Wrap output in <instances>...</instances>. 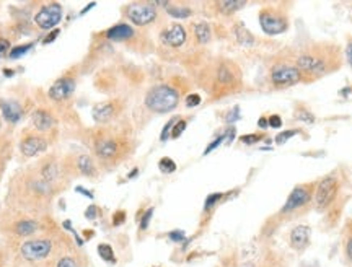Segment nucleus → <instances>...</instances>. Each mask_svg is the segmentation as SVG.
<instances>
[{
	"label": "nucleus",
	"instance_id": "f257e3e1",
	"mask_svg": "<svg viewBox=\"0 0 352 267\" xmlns=\"http://www.w3.org/2000/svg\"><path fill=\"white\" fill-rule=\"evenodd\" d=\"M338 59L333 57V52L328 54V52H322L318 49L313 51H303L297 59H295V67L302 72V73H308V75H324V73H329L331 70H334L336 67L333 65V62H336ZM338 64V62H336Z\"/></svg>",
	"mask_w": 352,
	"mask_h": 267
},
{
	"label": "nucleus",
	"instance_id": "f03ea898",
	"mask_svg": "<svg viewBox=\"0 0 352 267\" xmlns=\"http://www.w3.org/2000/svg\"><path fill=\"white\" fill-rule=\"evenodd\" d=\"M144 103H146V106L152 113L157 114L172 113L179 103V93L176 88L170 85H157L147 91Z\"/></svg>",
	"mask_w": 352,
	"mask_h": 267
},
{
	"label": "nucleus",
	"instance_id": "7ed1b4c3",
	"mask_svg": "<svg viewBox=\"0 0 352 267\" xmlns=\"http://www.w3.org/2000/svg\"><path fill=\"white\" fill-rule=\"evenodd\" d=\"M95 155L103 165H116L127 155V140L116 135H101L95 140Z\"/></svg>",
	"mask_w": 352,
	"mask_h": 267
},
{
	"label": "nucleus",
	"instance_id": "20e7f679",
	"mask_svg": "<svg viewBox=\"0 0 352 267\" xmlns=\"http://www.w3.org/2000/svg\"><path fill=\"white\" fill-rule=\"evenodd\" d=\"M56 248H58V244H56L54 238H34L22 244L20 254L28 263H43V261L53 258L56 254Z\"/></svg>",
	"mask_w": 352,
	"mask_h": 267
},
{
	"label": "nucleus",
	"instance_id": "39448f33",
	"mask_svg": "<svg viewBox=\"0 0 352 267\" xmlns=\"http://www.w3.org/2000/svg\"><path fill=\"white\" fill-rule=\"evenodd\" d=\"M260 25L267 36H277L289 30V18L282 10L266 7L260 12Z\"/></svg>",
	"mask_w": 352,
	"mask_h": 267
},
{
	"label": "nucleus",
	"instance_id": "423d86ee",
	"mask_svg": "<svg viewBox=\"0 0 352 267\" xmlns=\"http://www.w3.org/2000/svg\"><path fill=\"white\" fill-rule=\"evenodd\" d=\"M269 78H271L272 87L286 88V87H292V85H295V83L302 82L303 73L300 72L295 65H291V64H276L271 69Z\"/></svg>",
	"mask_w": 352,
	"mask_h": 267
},
{
	"label": "nucleus",
	"instance_id": "0eeeda50",
	"mask_svg": "<svg viewBox=\"0 0 352 267\" xmlns=\"http://www.w3.org/2000/svg\"><path fill=\"white\" fill-rule=\"evenodd\" d=\"M338 187H339V181L336 176L329 175L323 178V179L318 182L317 189H315V207H317L318 210L328 208L329 204L334 201L336 194H338Z\"/></svg>",
	"mask_w": 352,
	"mask_h": 267
},
{
	"label": "nucleus",
	"instance_id": "6e6552de",
	"mask_svg": "<svg viewBox=\"0 0 352 267\" xmlns=\"http://www.w3.org/2000/svg\"><path fill=\"white\" fill-rule=\"evenodd\" d=\"M157 8L153 3H131L126 7V17L129 18V22H132L137 26H147L150 23H153L157 20Z\"/></svg>",
	"mask_w": 352,
	"mask_h": 267
},
{
	"label": "nucleus",
	"instance_id": "1a4fd4ad",
	"mask_svg": "<svg viewBox=\"0 0 352 267\" xmlns=\"http://www.w3.org/2000/svg\"><path fill=\"white\" fill-rule=\"evenodd\" d=\"M312 196H313V184L295 186L291 194H289L284 207L281 208V213H293L300 210V208L305 207L312 201Z\"/></svg>",
	"mask_w": 352,
	"mask_h": 267
},
{
	"label": "nucleus",
	"instance_id": "9d476101",
	"mask_svg": "<svg viewBox=\"0 0 352 267\" xmlns=\"http://www.w3.org/2000/svg\"><path fill=\"white\" fill-rule=\"evenodd\" d=\"M62 7L59 3H48L34 15V23L39 26L41 30H53L54 26H58L62 20Z\"/></svg>",
	"mask_w": 352,
	"mask_h": 267
},
{
	"label": "nucleus",
	"instance_id": "9b49d317",
	"mask_svg": "<svg viewBox=\"0 0 352 267\" xmlns=\"http://www.w3.org/2000/svg\"><path fill=\"white\" fill-rule=\"evenodd\" d=\"M215 83L222 88H234L240 83V70L229 60L220 62L215 70Z\"/></svg>",
	"mask_w": 352,
	"mask_h": 267
},
{
	"label": "nucleus",
	"instance_id": "f8f14e48",
	"mask_svg": "<svg viewBox=\"0 0 352 267\" xmlns=\"http://www.w3.org/2000/svg\"><path fill=\"white\" fill-rule=\"evenodd\" d=\"M75 91V80L70 77L59 78L58 82L53 83V87L49 88V98L54 101H65L72 96V93Z\"/></svg>",
	"mask_w": 352,
	"mask_h": 267
},
{
	"label": "nucleus",
	"instance_id": "ddd939ff",
	"mask_svg": "<svg viewBox=\"0 0 352 267\" xmlns=\"http://www.w3.org/2000/svg\"><path fill=\"white\" fill-rule=\"evenodd\" d=\"M20 148H22V153L25 156H34L41 153V151L48 150V140L38 134H29L25 139H22Z\"/></svg>",
	"mask_w": 352,
	"mask_h": 267
},
{
	"label": "nucleus",
	"instance_id": "4468645a",
	"mask_svg": "<svg viewBox=\"0 0 352 267\" xmlns=\"http://www.w3.org/2000/svg\"><path fill=\"white\" fill-rule=\"evenodd\" d=\"M186 38H188V34H186L184 26L179 23L172 25L162 33V41L170 48H181L186 43Z\"/></svg>",
	"mask_w": 352,
	"mask_h": 267
},
{
	"label": "nucleus",
	"instance_id": "2eb2a0df",
	"mask_svg": "<svg viewBox=\"0 0 352 267\" xmlns=\"http://www.w3.org/2000/svg\"><path fill=\"white\" fill-rule=\"evenodd\" d=\"M119 111V106H117V101H105V103H98L93 106L91 109V114H93V119H95L96 122H108L111 121L113 118L116 116Z\"/></svg>",
	"mask_w": 352,
	"mask_h": 267
},
{
	"label": "nucleus",
	"instance_id": "dca6fc26",
	"mask_svg": "<svg viewBox=\"0 0 352 267\" xmlns=\"http://www.w3.org/2000/svg\"><path fill=\"white\" fill-rule=\"evenodd\" d=\"M310 243V228L307 225H298L295 227L291 233V246L293 249L302 251L308 246Z\"/></svg>",
	"mask_w": 352,
	"mask_h": 267
},
{
	"label": "nucleus",
	"instance_id": "f3484780",
	"mask_svg": "<svg viewBox=\"0 0 352 267\" xmlns=\"http://www.w3.org/2000/svg\"><path fill=\"white\" fill-rule=\"evenodd\" d=\"M33 124L38 132H49V130L54 129L56 121L51 113L44 111V109H38L33 114Z\"/></svg>",
	"mask_w": 352,
	"mask_h": 267
},
{
	"label": "nucleus",
	"instance_id": "a211bd4d",
	"mask_svg": "<svg viewBox=\"0 0 352 267\" xmlns=\"http://www.w3.org/2000/svg\"><path fill=\"white\" fill-rule=\"evenodd\" d=\"M0 109H2L3 118L7 119L8 122H18L22 119L23 109L17 101H7V99H0Z\"/></svg>",
	"mask_w": 352,
	"mask_h": 267
},
{
	"label": "nucleus",
	"instance_id": "6ab92c4d",
	"mask_svg": "<svg viewBox=\"0 0 352 267\" xmlns=\"http://www.w3.org/2000/svg\"><path fill=\"white\" fill-rule=\"evenodd\" d=\"M134 36H136V31H134L132 26L126 23H119L106 31V38L111 41H127L134 38Z\"/></svg>",
	"mask_w": 352,
	"mask_h": 267
},
{
	"label": "nucleus",
	"instance_id": "aec40b11",
	"mask_svg": "<svg viewBox=\"0 0 352 267\" xmlns=\"http://www.w3.org/2000/svg\"><path fill=\"white\" fill-rule=\"evenodd\" d=\"M77 170L80 171V175L88 176V178H95L98 175L95 161L88 155H80L79 158H77Z\"/></svg>",
	"mask_w": 352,
	"mask_h": 267
},
{
	"label": "nucleus",
	"instance_id": "412c9836",
	"mask_svg": "<svg viewBox=\"0 0 352 267\" xmlns=\"http://www.w3.org/2000/svg\"><path fill=\"white\" fill-rule=\"evenodd\" d=\"M39 225L36 220H20V222L15 223L13 227V233L17 237H31L38 232Z\"/></svg>",
	"mask_w": 352,
	"mask_h": 267
},
{
	"label": "nucleus",
	"instance_id": "4be33fe9",
	"mask_svg": "<svg viewBox=\"0 0 352 267\" xmlns=\"http://www.w3.org/2000/svg\"><path fill=\"white\" fill-rule=\"evenodd\" d=\"M193 31H194V38H196V41H198L199 44L209 43L210 38H212L210 26H209V23H205V22L194 23L193 25Z\"/></svg>",
	"mask_w": 352,
	"mask_h": 267
},
{
	"label": "nucleus",
	"instance_id": "5701e85b",
	"mask_svg": "<svg viewBox=\"0 0 352 267\" xmlns=\"http://www.w3.org/2000/svg\"><path fill=\"white\" fill-rule=\"evenodd\" d=\"M215 5L222 13L230 15V13L238 12V10H241L246 5V2L245 0H224V2H217Z\"/></svg>",
	"mask_w": 352,
	"mask_h": 267
},
{
	"label": "nucleus",
	"instance_id": "b1692460",
	"mask_svg": "<svg viewBox=\"0 0 352 267\" xmlns=\"http://www.w3.org/2000/svg\"><path fill=\"white\" fill-rule=\"evenodd\" d=\"M167 13L170 15V17H173V18H189L191 15H193V8H189V7H181V5L178 7V5L168 3Z\"/></svg>",
	"mask_w": 352,
	"mask_h": 267
},
{
	"label": "nucleus",
	"instance_id": "393cba45",
	"mask_svg": "<svg viewBox=\"0 0 352 267\" xmlns=\"http://www.w3.org/2000/svg\"><path fill=\"white\" fill-rule=\"evenodd\" d=\"M235 34H236V39L240 41V44H243V46H251L253 43H255L253 34L241 23H238L235 26Z\"/></svg>",
	"mask_w": 352,
	"mask_h": 267
},
{
	"label": "nucleus",
	"instance_id": "a878e982",
	"mask_svg": "<svg viewBox=\"0 0 352 267\" xmlns=\"http://www.w3.org/2000/svg\"><path fill=\"white\" fill-rule=\"evenodd\" d=\"M98 254H100L101 258L106 261V263H111V264H115V263H116L115 251H113V248H111L110 244L101 243L100 246H98Z\"/></svg>",
	"mask_w": 352,
	"mask_h": 267
},
{
	"label": "nucleus",
	"instance_id": "bb28decb",
	"mask_svg": "<svg viewBox=\"0 0 352 267\" xmlns=\"http://www.w3.org/2000/svg\"><path fill=\"white\" fill-rule=\"evenodd\" d=\"M295 118H297L298 121L305 122V124H313V122H315V116H313V114L310 113L308 109L300 108V106H298L297 111H295Z\"/></svg>",
	"mask_w": 352,
	"mask_h": 267
},
{
	"label": "nucleus",
	"instance_id": "cd10ccee",
	"mask_svg": "<svg viewBox=\"0 0 352 267\" xmlns=\"http://www.w3.org/2000/svg\"><path fill=\"white\" fill-rule=\"evenodd\" d=\"M56 267H80V263L75 256H62Z\"/></svg>",
	"mask_w": 352,
	"mask_h": 267
},
{
	"label": "nucleus",
	"instance_id": "c85d7f7f",
	"mask_svg": "<svg viewBox=\"0 0 352 267\" xmlns=\"http://www.w3.org/2000/svg\"><path fill=\"white\" fill-rule=\"evenodd\" d=\"M158 166H160V171L162 173H173L176 171V163L172 160V158H168V156H165V158H162L158 161Z\"/></svg>",
	"mask_w": 352,
	"mask_h": 267
},
{
	"label": "nucleus",
	"instance_id": "c756f323",
	"mask_svg": "<svg viewBox=\"0 0 352 267\" xmlns=\"http://www.w3.org/2000/svg\"><path fill=\"white\" fill-rule=\"evenodd\" d=\"M222 197H224V194H222V192H214V194L207 196L205 204H204V210H210L212 207H215Z\"/></svg>",
	"mask_w": 352,
	"mask_h": 267
},
{
	"label": "nucleus",
	"instance_id": "7c9ffc66",
	"mask_svg": "<svg viewBox=\"0 0 352 267\" xmlns=\"http://www.w3.org/2000/svg\"><path fill=\"white\" fill-rule=\"evenodd\" d=\"M186 125H188V122H186L184 119H179V121L173 125V129H172V134H170V137H172V139H178L179 135L184 132Z\"/></svg>",
	"mask_w": 352,
	"mask_h": 267
},
{
	"label": "nucleus",
	"instance_id": "2f4dec72",
	"mask_svg": "<svg viewBox=\"0 0 352 267\" xmlns=\"http://www.w3.org/2000/svg\"><path fill=\"white\" fill-rule=\"evenodd\" d=\"M31 48H33V43H28L25 46H18V48H15V49H10V57H12V59H17V57L27 54Z\"/></svg>",
	"mask_w": 352,
	"mask_h": 267
},
{
	"label": "nucleus",
	"instance_id": "473e14b6",
	"mask_svg": "<svg viewBox=\"0 0 352 267\" xmlns=\"http://www.w3.org/2000/svg\"><path fill=\"white\" fill-rule=\"evenodd\" d=\"M297 134H298L297 130H284V132H281L279 135H276V139H274V140H276V144L281 145V144H284V142H287V140H291L293 135H297Z\"/></svg>",
	"mask_w": 352,
	"mask_h": 267
},
{
	"label": "nucleus",
	"instance_id": "72a5a7b5",
	"mask_svg": "<svg viewBox=\"0 0 352 267\" xmlns=\"http://www.w3.org/2000/svg\"><path fill=\"white\" fill-rule=\"evenodd\" d=\"M264 139V134H250V135H241L240 140L243 144H246V145H253V144H256V142H260V140Z\"/></svg>",
	"mask_w": 352,
	"mask_h": 267
},
{
	"label": "nucleus",
	"instance_id": "f704fd0d",
	"mask_svg": "<svg viewBox=\"0 0 352 267\" xmlns=\"http://www.w3.org/2000/svg\"><path fill=\"white\" fill-rule=\"evenodd\" d=\"M238 119H240V108L235 106V108L229 113V116H225V122L234 124V122L238 121Z\"/></svg>",
	"mask_w": 352,
	"mask_h": 267
},
{
	"label": "nucleus",
	"instance_id": "c9c22d12",
	"mask_svg": "<svg viewBox=\"0 0 352 267\" xmlns=\"http://www.w3.org/2000/svg\"><path fill=\"white\" fill-rule=\"evenodd\" d=\"M267 122H269V127H272V129H279V127H282V119L279 114H272V116H269L267 118Z\"/></svg>",
	"mask_w": 352,
	"mask_h": 267
},
{
	"label": "nucleus",
	"instance_id": "e433bc0d",
	"mask_svg": "<svg viewBox=\"0 0 352 267\" xmlns=\"http://www.w3.org/2000/svg\"><path fill=\"white\" fill-rule=\"evenodd\" d=\"M201 104V96L198 93H193V95H189L186 98V106L188 108H194V106H199Z\"/></svg>",
	"mask_w": 352,
	"mask_h": 267
},
{
	"label": "nucleus",
	"instance_id": "4c0bfd02",
	"mask_svg": "<svg viewBox=\"0 0 352 267\" xmlns=\"http://www.w3.org/2000/svg\"><path fill=\"white\" fill-rule=\"evenodd\" d=\"M168 238L175 243H181L186 238V235H184V232H181V230H175V232L168 233Z\"/></svg>",
	"mask_w": 352,
	"mask_h": 267
},
{
	"label": "nucleus",
	"instance_id": "58836bf2",
	"mask_svg": "<svg viewBox=\"0 0 352 267\" xmlns=\"http://www.w3.org/2000/svg\"><path fill=\"white\" fill-rule=\"evenodd\" d=\"M152 215H153V208H148V210L144 213V217L141 220V230H142V232L148 228V223H150V218H152Z\"/></svg>",
	"mask_w": 352,
	"mask_h": 267
},
{
	"label": "nucleus",
	"instance_id": "ea45409f",
	"mask_svg": "<svg viewBox=\"0 0 352 267\" xmlns=\"http://www.w3.org/2000/svg\"><path fill=\"white\" fill-rule=\"evenodd\" d=\"M178 122V119H172V121H168L167 125H165V129L162 130V135H160V139L162 140H167L168 139V134H170V130L173 129V125Z\"/></svg>",
	"mask_w": 352,
	"mask_h": 267
},
{
	"label": "nucleus",
	"instance_id": "a19ab883",
	"mask_svg": "<svg viewBox=\"0 0 352 267\" xmlns=\"http://www.w3.org/2000/svg\"><path fill=\"white\" fill-rule=\"evenodd\" d=\"M85 217L87 218H90V220H93V218H96V207L95 206H90L87 208V212H85Z\"/></svg>",
	"mask_w": 352,
	"mask_h": 267
},
{
	"label": "nucleus",
	"instance_id": "79ce46f5",
	"mask_svg": "<svg viewBox=\"0 0 352 267\" xmlns=\"http://www.w3.org/2000/svg\"><path fill=\"white\" fill-rule=\"evenodd\" d=\"M10 49V43L7 39H0V56H3L5 52Z\"/></svg>",
	"mask_w": 352,
	"mask_h": 267
},
{
	"label": "nucleus",
	"instance_id": "37998d69",
	"mask_svg": "<svg viewBox=\"0 0 352 267\" xmlns=\"http://www.w3.org/2000/svg\"><path fill=\"white\" fill-rule=\"evenodd\" d=\"M60 33V31L59 30H54L53 31V33H49V36H48V38H46L44 39V44H48V43H53V41L56 39V38H58V34Z\"/></svg>",
	"mask_w": 352,
	"mask_h": 267
},
{
	"label": "nucleus",
	"instance_id": "c03bdc74",
	"mask_svg": "<svg viewBox=\"0 0 352 267\" xmlns=\"http://www.w3.org/2000/svg\"><path fill=\"white\" fill-rule=\"evenodd\" d=\"M346 253H348V258L352 263V237L348 239V244H346Z\"/></svg>",
	"mask_w": 352,
	"mask_h": 267
},
{
	"label": "nucleus",
	"instance_id": "a18cd8bd",
	"mask_svg": "<svg viewBox=\"0 0 352 267\" xmlns=\"http://www.w3.org/2000/svg\"><path fill=\"white\" fill-rule=\"evenodd\" d=\"M124 222V212H117L115 215V220H113V223L115 225H121Z\"/></svg>",
	"mask_w": 352,
	"mask_h": 267
},
{
	"label": "nucleus",
	"instance_id": "49530a36",
	"mask_svg": "<svg viewBox=\"0 0 352 267\" xmlns=\"http://www.w3.org/2000/svg\"><path fill=\"white\" fill-rule=\"evenodd\" d=\"M346 57H348V62L352 67V43H349L348 48H346Z\"/></svg>",
	"mask_w": 352,
	"mask_h": 267
},
{
	"label": "nucleus",
	"instance_id": "de8ad7c7",
	"mask_svg": "<svg viewBox=\"0 0 352 267\" xmlns=\"http://www.w3.org/2000/svg\"><path fill=\"white\" fill-rule=\"evenodd\" d=\"M258 125H260L261 129H267L269 127V122L266 118H260V121H258Z\"/></svg>",
	"mask_w": 352,
	"mask_h": 267
}]
</instances>
